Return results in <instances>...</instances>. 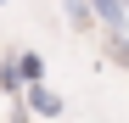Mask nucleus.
Instances as JSON below:
<instances>
[{
  "label": "nucleus",
  "mask_w": 129,
  "mask_h": 123,
  "mask_svg": "<svg viewBox=\"0 0 129 123\" xmlns=\"http://www.w3.org/2000/svg\"><path fill=\"white\" fill-rule=\"evenodd\" d=\"M28 112H39V117H62V95L45 90V84H28Z\"/></svg>",
  "instance_id": "f03ea898"
},
{
  "label": "nucleus",
  "mask_w": 129,
  "mask_h": 123,
  "mask_svg": "<svg viewBox=\"0 0 129 123\" xmlns=\"http://www.w3.org/2000/svg\"><path fill=\"white\" fill-rule=\"evenodd\" d=\"M0 90H6V95L28 90V78H23V67H17V56H6V62H0Z\"/></svg>",
  "instance_id": "7ed1b4c3"
},
{
  "label": "nucleus",
  "mask_w": 129,
  "mask_h": 123,
  "mask_svg": "<svg viewBox=\"0 0 129 123\" xmlns=\"http://www.w3.org/2000/svg\"><path fill=\"white\" fill-rule=\"evenodd\" d=\"M90 11H95V6H90V0H68V17H73V23H79V28H84V23H90Z\"/></svg>",
  "instance_id": "423d86ee"
},
{
  "label": "nucleus",
  "mask_w": 129,
  "mask_h": 123,
  "mask_svg": "<svg viewBox=\"0 0 129 123\" xmlns=\"http://www.w3.org/2000/svg\"><path fill=\"white\" fill-rule=\"evenodd\" d=\"M0 6H6V0H0Z\"/></svg>",
  "instance_id": "0eeeda50"
},
{
  "label": "nucleus",
  "mask_w": 129,
  "mask_h": 123,
  "mask_svg": "<svg viewBox=\"0 0 129 123\" xmlns=\"http://www.w3.org/2000/svg\"><path fill=\"white\" fill-rule=\"evenodd\" d=\"M107 56H112L118 67H129V39L123 34H107Z\"/></svg>",
  "instance_id": "39448f33"
},
{
  "label": "nucleus",
  "mask_w": 129,
  "mask_h": 123,
  "mask_svg": "<svg viewBox=\"0 0 129 123\" xmlns=\"http://www.w3.org/2000/svg\"><path fill=\"white\" fill-rule=\"evenodd\" d=\"M90 6H95V23L107 34H123V23H129V6H123V0H90Z\"/></svg>",
  "instance_id": "f257e3e1"
},
{
  "label": "nucleus",
  "mask_w": 129,
  "mask_h": 123,
  "mask_svg": "<svg viewBox=\"0 0 129 123\" xmlns=\"http://www.w3.org/2000/svg\"><path fill=\"white\" fill-rule=\"evenodd\" d=\"M123 6H129V0H123Z\"/></svg>",
  "instance_id": "6e6552de"
},
{
  "label": "nucleus",
  "mask_w": 129,
  "mask_h": 123,
  "mask_svg": "<svg viewBox=\"0 0 129 123\" xmlns=\"http://www.w3.org/2000/svg\"><path fill=\"white\" fill-rule=\"evenodd\" d=\"M17 67H23V78H28V84H39V78H45V62H39L34 50H23V56H17Z\"/></svg>",
  "instance_id": "20e7f679"
}]
</instances>
